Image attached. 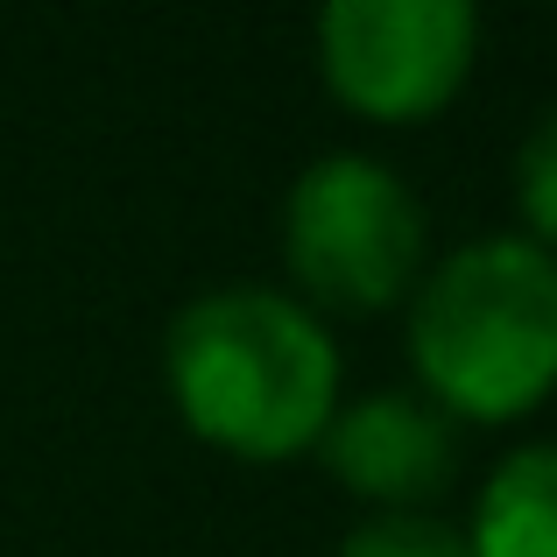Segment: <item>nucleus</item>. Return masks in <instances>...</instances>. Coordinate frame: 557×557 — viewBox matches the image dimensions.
Masks as SVG:
<instances>
[{"instance_id":"2","label":"nucleus","mask_w":557,"mask_h":557,"mask_svg":"<svg viewBox=\"0 0 557 557\" xmlns=\"http://www.w3.org/2000/svg\"><path fill=\"white\" fill-rule=\"evenodd\" d=\"M409 360L445 417H530L557 388V255L522 233L451 247L417 283Z\"/></svg>"},{"instance_id":"1","label":"nucleus","mask_w":557,"mask_h":557,"mask_svg":"<svg viewBox=\"0 0 557 557\" xmlns=\"http://www.w3.org/2000/svg\"><path fill=\"white\" fill-rule=\"evenodd\" d=\"M184 423L233 459H297L339 409V346L283 289H205L163 332Z\"/></svg>"},{"instance_id":"5","label":"nucleus","mask_w":557,"mask_h":557,"mask_svg":"<svg viewBox=\"0 0 557 557\" xmlns=\"http://www.w3.org/2000/svg\"><path fill=\"white\" fill-rule=\"evenodd\" d=\"M318 459L332 466V480H346L381 508H417L459 473V431L423 395L374 388L332 409V423L318 431Z\"/></svg>"},{"instance_id":"6","label":"nucleus","mask_w":557,"mask_h":557,"mask_svg":"<svg viewBox=\"0 0 557 557\" xmlns=\"http://www.w3.org/2000/svg\"><path fill=\"white\" fill-rule=\"evenodd\" d=\"M473 557H557V445H522L487 473L466 530Z\"/></svg>"},{"instance_id":"3","label":"nucleus","mask_w":557,"mask_h":557,"mask_svg":"<svg viewBox=\"0 0 557 557\" xmlns=\"http://www.w3.org/2000/svg\"><path fill=\"white\" fill-rule=\"evenodd\" d=\"M283 255L289 275L325 311H388L423 269V212L409 184L374 156H318L289 184L283 212Z\"/></svg>"},{"instance_id":"8","label":"nucleus","mask_w":557,"mask_h":557,"mask_svg":"<svg viewBox=\"0 0 557 557\" xmlns=\"http://www.w3.org/2000/svg\"><path fill=\"white\" fill-rule=\"evenodd\" d=\"M516 198H522V219L536 226V247H557V107H544V121L522 135V156H516Z\"/></svg>"},{"instance_id":"4","label":"nucleus","mask_w":557,"mask_h":557,"mask_svg":"<svg viewBox=\"0 0 557 557\" xmlns=\"http://www.w3.org/2000/svg\"><path fill=\"white\" fill-rule=\"evenodd\" d=\"M480 14L466 0H332L318 14V71L368 121H423L473 71Z\"/></svg>"},{"instance_id":"7","label":"nucleus","mask_w":557,"mask_h":557,"mask_svg":"<svg viewBox=\"0 0 557 557\" xmlns=\"http://www.w3.org/2000/svg\"><path fill=\"white\" fill-rule=\"evenodd\" d=\"M339 557H473L466 550V530L437 516H417V508H381V516L354 522V536L339 544Z\"/></svg>"}]
</instances>
